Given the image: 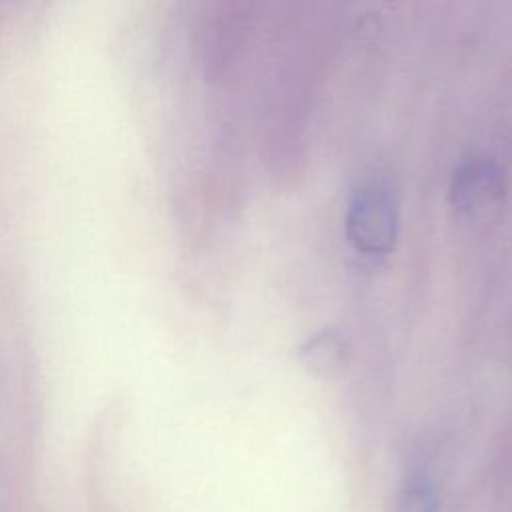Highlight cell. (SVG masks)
Wrapping results in <instances>:
<instances>
[{"label": "cell", "mask_w": 512, "mask_h": 512, "mask_svg": "<svg viewBox=\"0 0 512 512\" xmlns=\"http://www.w3.org/2000/svg\"><path fill=\"white\" fill-rule=\"evenodd\" d=\"M344 230L350 246L364 256H386L398 238V206L380 182H362L350 194Z\"/></svg>", "instance_id": "1"}, {"label": "cell", "mask_w": 512, "mask_h": 512, "mask_svg": "<svg viewBox=\"0 0 512 512\" xmlns=\"http://www.w3.org/2000/svg\"><path fill=\"white\" fill-rule=\"evenodd\" d=\"M350 356V344L336 328H322L314 332L298 348L302 366L316 376H334L342 372Z\"/></svg>", "instance_id": "3"}, {"label": "cell", "mask_w": 512, "mask_h": 512, "mask_svg": "<svg viewBox=\"0 0 512 512\" xmlns=\"http://www.w3.org/2000/svg\"><path fill=\"white\" fill-rule=\"evenodd\" d=\"M448 198L458 216L486 224L498 216L506 198L502 168L490 158H468L460 162L452 172Z\"/></svg>", "instance_id": "2"}, {"label": "cell", "mask_w": 512, "mask_h": 512, "mask_svg": "<svg viewBox=\"0 0 512 512\" xmlns=\"http://www.w3.org/2000/svg\"><path fill=\"white\" fill-rule=\"evenodd\" d=\"M396 512H440L438 490L432 478L424 474L410 476L400 490Z\"/></svg>", "instance_id": "4"}]
</instances>
